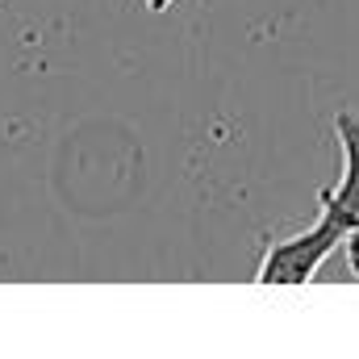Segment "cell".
I'll return each mask as SVG.
<instances>
[{
    "label": "cell",
    "instance_id": "obj_1",
    "mask_svg": "<svg viewBox=\"0 0 359 359\" xmlns=\"http://www.w3.org/2000/svg\"><path fill=\"white\" fill-rule=\"evenodd\" d=\"M334 134L343 147V176L334 188H326L318 196V222L276 238L264 259L255 280L259 284H309L318 268L343 247V238L359 226V117H351L347 109L334 117Z\"/></svg>",
    "mask_w": 359,
    "mask_h": 359
},
{
    "label": "cell",
    "instance_id": "obj_2",
    "mask_svg": "<svg viewBox=\"0 0 359 359\" xmlns=\"http://www.w3.org/2000/svg\"><path fill=\"white\" fill-rule=\"evenodd\" d=\"M343 259H347V271L359 280V226L343 238Z\"/></svg>",
    "mask_w": 359,
    "mask_h": 359
},
{
    "label": "cell",
    "instance_id": "obj_3",
    "mask_svg": "<svg viewBox=\"0 0 359 359\" xmlns=\"http://www.w3.org/2000/svg\"><path fill=\"white\" fill-rule=\"evenodd\" d=\"M147 8H151V13H168V8H172V0H147Z\"/></svg>",
    "mask_w": 359,
    "mask_h": 359
}]
</instances>
